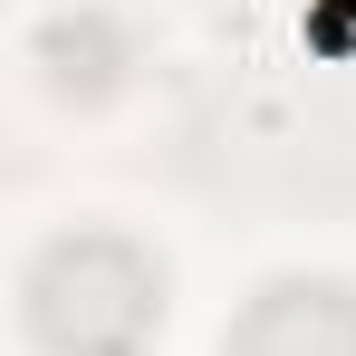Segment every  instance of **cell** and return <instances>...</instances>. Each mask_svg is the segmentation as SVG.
Returning <instances> with one entry per match:
<instances>
[{
  "label": "cell",
  "instance_id": "cell-1",
  "mask_svg": "<svg viewBox=\"0 0 356 356\" xmlns=\"http://www.w3.org/2000/svg\"><path fill=\"white\" fill-rule=\"evenodd\" d=\"M232 356H356V298L337 280H280L250 298Z\"/></svg>",
  "mask_w": 356,
  "mask_h": 356
}]
</instances>
